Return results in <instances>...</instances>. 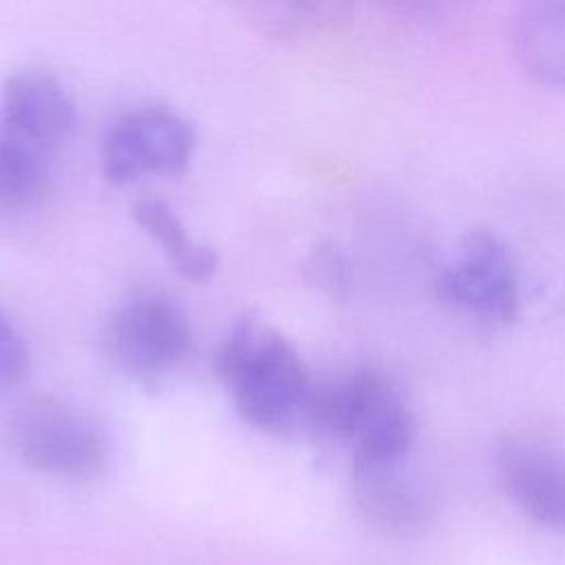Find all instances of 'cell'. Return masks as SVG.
I'll return each instance as SVG.
<instances>
[{"label": "cell", "mask_w": 565, "mask_h": 565, "mask_svg": "<svg viewBox=\"0 0 565 565\" xmlns=\"http://www.w3.org/2000/svg\"><path fill=\"white\" fill-rule=\"evenodd\" d=\"M214 373L254 428L289 437L305 426L316 382L289 338L269 322L238 320L214 353Z\"/></svg>", "instance_id": "1"}, {"label": "cell", "mask_w": 565, "mask_h": 565, "mask_svg": "<svg viewBox=\"0 0 565 565\" xmlns=\"http://www.w3.org/2000/svg\"><path fill=\"white\" fill-rule=\"evenodd\" d=\"M192 329L181 305L163 291H141L106 322L104 353L130 382L157 391L185 362Z\"/></svg>", "instance_id": "2"}, {"label": "cell", "mask_w": 565, "mask_h": 565, "mask_svg": "<svg viewBox=\"0 0 565 565\" xmlns=\"http://www.w3.org/2000/svg\"><path fill=\"white\" fill-rule=\"evenodd\" d=\"M9 437L29 468L51 477L86 479L108 459L102 426L82 408L53 395L24 402L9 422Z\"/></svg>", "instance_id": "3"}, {"label": "cell", "mask_w": 565, "mask_h": 565, "mask_svg": "<svg viewBox=\"0 0 565 565\" xmlns=\"http://www.w3.org/2000/svg\"><path fill=\"white\" fill-rule=\"evenodd\" d=\"M196 146V128L181 113L146 104L124 113L104 137L102 174L117 185L143 174L181 172Z\"/></svg>", "instance_id": "4"}, {"label": "cell", "mask_w": 565, "mask_h": 565, "mask_svg": "<svg viewBox=\"0 0 565 565\" xmlns=\"http://www.w3.org/2000/svg\"><path fill=\"white\" fill-rule=\"evenodd\" d=\"M439 298L475 318L508 324L519 316L521 289L508 245L488 227L463 234L455 260L437 280Z\"/></svg>", "instance_id": "5"}, {"label": "cell", "mask_w": 565, "mask_h": 565, "mask_svg": "<svg viewBox=\"0 0 565 565\" xmlns=\"http://www.w3.org/2000/svg\"><path fill=\"white\" fill-rule=\"evenodd\" d=\"M351 497L364 525L388 539H415L433 523V501L402 461H353Z\"/></svg>", "instance_id": "6"}, {"label": "cell", "mask_w": 565, "mask_h": 565, "mask_svg": "<svg viewBox=\"0 0 565 565\" xmlns=\"http://www.w3.org/2000/svg\"><path fill=\"white\" fill-rule=\"evenodd\" d=\"M353 461H402L415 439V419L395 386L373 369L349 373Z\"/></svg>", "instance_id": "7"}, {"label": "cell", "mask_w": 565, "mask_h": 565, "mask_svg": "<svg viewBox=\"0 0 565 565\" xmlns=\"http://www.w3.org/2000/svg\"><path fill=\"white\" fill-rule=\"evenodd\" d=\"M494 466L508 497L536 523L565 534V457L539 441L505 437Z\"/></svg>", "instance_id": "8"}, {"label": "cell", "mask_w": 565, "mask_h": 565, "mask_svg": "<svg viewBox=\"0 0 565 565\" xmlns=\"http://www.w3.org/2000/svg\"><path fill=\"white\" fill-rule=\"evenodd\" d=\"M2 117L13 139L33 148L64 141L77 126L68 88L44 68H20L4 79Z\"/></svg>", "instance_id": "9"}, {"label": "cell", "mask_w": 565, "mask_h": 565, "mask_svg": "<svg viewBox=\"0 0 565 565\" xmlns=\"http://www.w3.org/2000/svg\"><path fill=\"white\" fill-rule=\"evenodd\" d=\"M512 51L532 79L565 88V0L523 4L512 20Z\"/></svg>", "instance_id": "10"}, {"label": "cell", "mask_w": 565, "mask_h": 565, "mask_svg": "<svg viewBox=\"0 0 565 565\" xmlns=\"http://www.w3.org/2000/svg\"><path fill=\"white\" fill-rule=\"evenodd\" d=\"M130 214L135 223L161 245L170 263L183 276L196 282L214 276L218 267V254L212 245L194 241L166 201L157 196H141L130 205Z\"/></svg>", "instance_id": "11"}, {"label": "cell", "mask_w": 565, "mask_h": 565, "mask_svg": "<svg viewBox=\"0 0 565 565\" xmlns=\"http://www.w3.org/2000/svg\"><path fill=\"white\" fill-rule=\"evenodd\" d=\"M46 190V170L38 150L13 137L0 139V212L35 207Z\"/></svg>", "instance_id": "12"}, {"label": "cell", "mask_w": 565, "mask_h": 565, "mask_svg": "<svg viewBox=\"0 0 565 565\" xmlns=\"http://www.w3.org/2000/svg\"><path fill=\"white\" fill-rule=\"evenodd\" d=\"M300 267L305 282L327 298L342 300L349 294L353 269L347 252L335 241L316 243Z\"/></svg>", "instance_id": "13"}, {"label": "cell", "mask_w": 565, "mask_h": 565, "mask_svg": "<svg viewBox=\"0 0 565 565\" xmlns=\"http://www.w3.org/2000/svg\"><path fill=\"white\" fill-rule=\"evenodd\" d=\"M249 15L263 29L274 33H294L300 26L313 22L318 18L320 7L309 2H280V4H249Z\"/></svg>", "instance_id": "14"}, {"label": "cell", "mask_w": 565, "mask_h": 565, "mask_svg": "<svg viewBox=\"0 0 565 565\" xmlns=\"http://www.w3.org/2000/svg\"><path fill=\"white\" fill-rule=\"evenodd\" d=\"M29 373V349L0 309V388L18 386Z\"/></svg>", "instance_id": "15"}]
</instances>
